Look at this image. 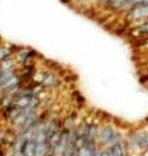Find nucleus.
I'll list each match as a JSON object with an SVG mask.
<instances>
[{"mask_svg":"<svg viewBox=\"0 0 148 156\" xmlns=\"http://www.w3.org/2000/svg\"><path fill=\"white\" fill-rule=\"evenodd\" d=\"M78 3H90V1H94V0H76Z\"/></svg>","mask_w":148,"mask_h":156,"instance_id":"obj_10","label":"nucleus"},{"mask_svg":"<svg viewBox=\"0 0 148 156\" xmlns=\"http://www.w3.org/2000/svg\"><path fill=\"white\" fill-rule=\"evenodd\" d=\"M12 55V50L7 46H1L0 47V62H3L4 60L9 59V56Z\"/></svg>","mask_w":148,"mask_h":156,"instance_id":"obj_6","label":"nucleus"},{"mask_svg":"<svg viewBox=\"0 0 148 156\" xmlns=\"http://www.w3.org/2000/svg\"><path fill=\"white\" fill-rule=\"evenodd\" d=\"M42 85L44 87H55V86L59 85V80L56 78V76H53V74H46L44 78L42 81Z\"/></svg>","mask_w":148,"mask_h":156,"instance_id":"obj_4","label":"nucleus"},{"mask_svg":"<svg viewBox=\"0 0 148 156\" xmlns=\"http://www.w3.org/2000/svg\"><path fill=\"white\" fill-rule=\"evenodd\" d=\"M131 147H139V148H148V133L140 131V133H134L130 135L129 141Z\"/></svg>","mask_w":148,"mask_h":156,"instance_id":"obj_1","label":"nucleus"},{"mask_svg":"<svg viewBox=\"0 0 148 156\" xmlns=\"http://www.w3.org/2000/svg\"><path fill=\"white\" fill-rule=\"evenodd\" d=\"M145 121H147V122H148V117H145Z\"/></svg>","mask_w":148,"mask_h":156,"instance_id":"obj_11","label":"nucleus"},{"mask_svg":"<svg viewBox=\"0 0 148 156\" xmlns=\"http://www.w3.org/2000/svg\"><path fill=\"white\" fill-rule=\"evenodd\" d=\"M108 151H109V155L110 156H126V153H127L123 141L117 143V145L112 146V147H109Z\"/></svg>","mask_w":148,"mask_h":156,"instance_id":"obj_3","label":"nucleus"},{"mask_svg":"<svg viewBox=\"0 0 148 156\" xmlns=\"http://www.w3.org/2000/svg\"><path fill=\"white\" fill-rule=\"evenodd\" d=\"M95 156H110L108 150H96Z\"/></svg>","mask_w":148,"mask_h":156,"instance_id":"obj_8","label":"nucleus"},{"mask_svg":"<svg viewBox=\"0 0 148 156\" xmlns=\"http://www.w3.org/2000/svg\"><path fill=\"white\" fill-rule=\"evenodd\" d=\"M120 142H122V135H121L120 133H115L113 134V137L110 139H109V142L106 143V146L105 147H112V146H115V145H117V143H120Z\"/></svg>","mask_w":148,"mask_h":156,"instance_id":"obj_7","label":"nucleus"},{"mask_svg":"<svg viewBox=\"0 0 148 156\" xmlns=\"http://www.w3.org/2000/svg\"><path fill=\"white\" fill-rule=\"evenodd\" d=\"M115 133L116 131L112 126H104L98 133V143L101 146H106V143L109 142V139L112 138Z\"/></svg>","mask_w":148,"mask_h":156,"instance_id":"obj_2","label":"nucleus"},{"mask_svg":"<svg viewBox=\"0 0 148 156\" xmlns=\"http://www.w3.org/2000/svg\"><path fill=\"white\" fill-rule=\"evenodd\" d=\"M139 81H140V83H145L148 81V76H142Z\"/></svg>","mask_w":148,"mask_h":156,"instance_id":"obj_9","label":"nucleus"},{"mask_svg":"<svg viewBox=\"0 0 148 156\" xmlns=\"http://www.w3.org/2000/svg\"><path fill=\"white\" fill-rule=\"evenodd\" d=\"M33 55H36V52H34V51H30V50H21V52L18 55H17V61L18 62H26L29 59H31V56H33Z\"/></svg>","mask_w":148,"mask_h":156,"instance_id":"obj_5","label":"nucleus"}]
</instances>
